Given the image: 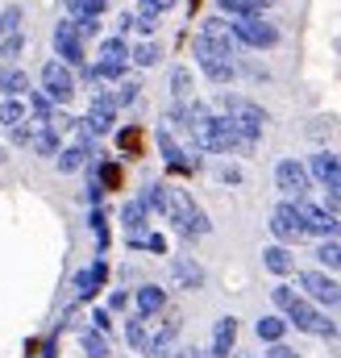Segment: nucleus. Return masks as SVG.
<instances>
[{
    "label": "nucleus",
    "mask_w": 341,
    "mask_h": 358,
    "mask_svg": "<svg viewBox=\"0 0 341 358\" xmlns=\"http://www.w3.org/2000/svg\"><path fill=\"white\" fill-rule=\"evenodd\" d=\"M270 234H275L279 242H300V238H308V234H304V221H300V213H296L291 200H283V204L270 213Z\"/></svg>",
    "instance_id": "nucleus-13"
},
{
    "label": "nucleus",
    "mask_w": 341,
    "mask_h": 358,
    "mask_svg": "<svg viewBox=\"0 0 341 358\" xmlns=\"http://www.w3.org/2000/svg\"><path fill=\"white\" fill-rule=\"evenodd\" d=\"M138 88H142V84H133V80H125V84H121V92L113 96V100H117V108H121V104H133V100H138Z\"/></svg>",
    "instance_id": "nucleus-38"
},
{
    "label": "nucleus",
    "mask_w": 341,
    "mask_h": 358,
    "mask_svg": "<svg viewBox=\"0 0 341 358\" xmlns=\"http://www.w3.org/2000/svg\"><path fill=\"white\" fill-rule=\"evenodd\" d=\"M92 229H96V242L104 246V242H108V225H104V213H100V208L92 213Z\"/></svg>",
    "instance_id": "nucleus-41"
},
{
    "label": "nucleus",
    "mask_w": 341,
    "mask_h": 358,
    "mask_svg": "<svg viewBox=\"0 0 341 358\" xmlns=\"http://www.w3.org/2000/svg\"><path fill=\"white\" fill-rule=\"evenodd\" d=\"M254 329H258V338H262V342H270V346H275V342H283V329H287V321H283V317H262Z\"/></svg>",
    "instance_id": "nucleus-29"
},
{
    "label": "nucleus",
    "mask_w": 341,
    "mask_h": 358,
    "mask_svg": "<svg viewBox=\"0 0 341 358\" xmlns=\"http://www.w3.org/2000/svg\"><path fill=\"white\" fill-rule=\"evenodd\" d=\"M42 92H46L55 104H67V100L75 96V76H71V67L59 63V59H50V63L42 67Z\"/></svg>",
    "instance_id": "nucleus-10"
},
{
    "label": "nucleus",
    "mask_w": 341,
    "mask_h": 358,
    "mask_svg": "<svg viewBox=\"0 0 341 358\" xmlns=\"http://www.w3.org/2000/svg\"><path fill=\"white\" fill-rule=\"evenodd\" d=\"M29 108H34V117H38L42 125H50V121H55V100H50L46 92H34V96H29Z\"/></svg>",
    "instance_id": "nucleus-30"
},
{
    "label": "nucleus",
    "mask_w": 341,
    "mask_h": 358,
    "mask_svg": "<svg viewBox=\"0 0 341 358\" xmlns=\"http://www.w3.org/2000/svg\"><path fill=\"white\" fill-rule=\"evenodd\" d=\"M266 358H300V355H296L291 346H283V342H275V346L266 350Z\"/></svg>",
    "instance_id": "nucleus-44"
},
{
    "label": "nucleus",
    "mask_w": 341,
    "mask_h": 358,
    "mask_svg": "<svg viewBox=\"0 0 341 358\" xmlns=\"http://www.w3.org/2000/svg\"><path fill=\"white\" fill-rule=\"evenodd\" d=\"M55 50H59V63H67V67H84V38H80V29H75L71 17L55 25Z\"/></svg>",
    "instance_id": "nucleus-12"
},
{
    "label": "nucleus",
    "mask_w": 341,
    "mask_h": 358,
    "mask_svg": "<svg viewBox=\"0 0 341 358\" xmlns=\"http://www.w3.org/2000/svg\"><path fill=\"white\" fill-rule=\"evenodd\" d=\"M233 25V38L238 46H250V50H270L279 42V25L275 21H262V17H238L229 21Z\"/></svg>",
    "instance_id": "nucleus-5"
},
{
    "label": "nucleus",
    "mask_w": 341,
    "mask_h": 358,
    "mask_svg": "<svg viewBox=\"0 0 341 358\" xmlns=\"http://www.w3.org/2000/svg\"><path fill=\"white\" fill-rule=\"evenodd\" d=\"M25 121V100H17V96H8L4 104H0V125H8V129H17Z\"/></svg>",
    "instance_id": "nucleus-28"
},
{
    "label": "nucleus",
    "mask_w": 341,
    "mask_h": 358,
    "mask_svg": "<svg viewBox=\"0 0 341 358\" xmlns=\"http://www.w3.org/2000/svg\"><path fill=\"white\" fill-rule=\"evenodd\" d=\"M167 358H200V355H196V350H170Z\"/></svg>",
    "instance_id": "nucleus-47"
},
{
    "label": "nucleus",
    "mask_w": 341,
    "mask_h": 358,
    "mask_svg": "<svg viewBox=\"0 0 341 358\" xmlns=\"http://www.w3.org/2000/svg\"><path fill=\"white\" fill-rule=\"evenodd\" d=\"M84 355L87 358H108V342H104V334L87 329V334H84Z\"/></svg>",
    "instance_id": "nucleus-35"
},
{
    "label": "nucleus",
    "mask_w": 341,
    "mask_h": 358,
    "mask_svg": "<svg viewBox=\"0 0 341 358\" xmlns=\"http://www.w3.org/2000/svg\"><path fill=\"white\" fill-rule=\"evenodd\" d=\"M291 204H296V213H300V221H304V234H308V238L341 242V217H338V213H329V208H321V204H312V200H291Z\"/></svg>",
    "instance_id": "nucleus-4"
},
{
    "label": "nucleus",
    "mask_w": 341,
    "mask_h": 358,
    "mask_svg": "<svg viewBox=\"0 0 341 358\" xmlns=\"http://www.w3.org/2000/svg\"><path fill=\"white\" fill-rule=\"evenodd\" d=\"M150 213H146V204L142 200H129L125 208H121V229H125V242L133 246V250H142V242H146V221Z\"/></svg>",
    "instance_id": "nucleus-15"
},
{
    "label": "nucleus",
    "mask_w": 341,
    "mask_h": 358,
    "mask_svg": "<svg viewBox=\"0 0 341 358\" xmlns=\"http://www.w3.org/2000/svg\"><path fill=\"white\" fill-rule=\"evenodd\" d=\"M133 29H142V34L150 38V34L159 29V17H142V13H133Z\"/></svg>",
    "instance_id": "nucleus-40"
},
{
    "label": "nucleus",
    "mask_w": 341,
    "mask_h": 358,
    "mask_svg": "<svg viewBox=\"0 0 341 358\" xmlns=\"http://www.w3.org/2000/svg\"><path fill=\"white\" fill-rule=\"evenodd\" d=\"M275 0H217V8L233 13V17H262V8H270Z\"/></svg>",
    "instance_id": "nucleus-24"
},
{
    "label": "nucleus",
    "mask_w": 341,
    "mask_h": 358,
    "mask_svg": "<svg viewBox=\"0 0 341 358\" xmlns=\"http://www.w3.org/2000/svg\"><path fill=\"white\" fill-rule=\"evenodd\" d=\"M170 275H175L179 287H204V267L196 259H175L170 263Z\"/></svg>",
    "instance_id": "nucleus-20"
},
{
    "label": "nucleus",
    "mask_w": 341,
    "mask_h": 358,
    "mask_svg": "<svg viewBox=\"0 0 341 358\" xmlns=\"http://www.w3.org/2000/svg\"><path fill=\"white\" fill-rule=\"evenodd\" d=\"M221 179H225V183H242V171H238V167H221Z\"/></svg>",
    "instance_id": "nucleus-46"
},
{
    "label": "nucleus",
    "mask_w": 341,
    "mask_h": 358,
    "mask_svg": "<svg viewBox=\"0 0 341 358\" xmlns=\"http://www.w3.org/2000/svg\"><path fill=\"white\" fill-rule=\"evenodd\" d=\"M125 342H129L133 350H146V317H133V321L125 325Z\"/></svg>",
    "instance_id": "nucleus-34"
},
{
    "label": "nucleus",
    "mask_w": 341,
    "mask_h": 358,
    "mask_svg": "<svg viewBox=\"0 0 341 358\" xmlns=\"http://www.w3.org/2000/svg\"><path fill=\"white\" fill-rule=\"evenodd\" d=\"M221 108H225V117L233 121V129H238V138H242V150H250L258 138H262L266 113L258 108L254 100H246V96H221Z\"/></svg>",
    "instance_id": "nucleus-2"
},
{
    "label": "nucleus",
    "mask_w": 341,
    "mask_h": 358,
    "mask_svg": "<svg viewBox=\"0 0 341 358\" xmlns=\"http://www.w3.org/2000/svg\"><path fill=\"white\" fill-rule=\"evenodd\" d=\"M17 25H21V8H17V4H8V8L0 13V34H4V38H13V34H21Z\"/></svg>",
    "instance_id": "nucleus-36"
},
{
    "label": "nucleus",
    "mask_w": 341,
    "mask_h": 358,
    "mask_svg": "<svg viewBox=\"0 0 341 358\" xmlns=\"http://www.w3.org/2000/svg\"><path fill=\"white\" fill-rule=\"evenodd\" d=\"M275 183H279V192H283L287 200H304V196H308V187H312V176H308V167H304V163L283 159V163L275 167Z\"/></svg>",
    "instance_id": "nucleus-11"
},
{
    "label": "nucleus",
    "mask_w": 341,
    "mask_h": 358,
    "mask_svg": "<svg viewBox=\"0 0 341 358\" xmlns=\"http://www.w3.org/2000/svg\"><path fill=\"white\" fill-rule=\"evenodd\" d=\"M262 267L270 271V275H279V279H283V275H291V267H296V263H291L287 246H266V250H262Z\"/></svg>",
    "instance_id": "nucleus-21"
},
{
    "label": "nucleus",
    "mask_w": 341,
    "mask_h": 358,
    "mask_svg": "<svg viewBox=\"0 0 341 358\" xmlns=\"http://www.w3.org/2000/svg\"><path fill=\"white\" fill-rule=\"evenodd\" d=\"M159 55H163V50H159V42H142V46H133V50H129V59H133L138 67H154V63H159Z\"/></svg>",
    "instance_id": "nucleus-32"
},
{
    "label": "nucleus",
    "mask_w": 341,
    "mask_h": 358,
    "mask_svg": "<svg viewBox=\"0 0 341 358\" xmlns=\"http://www.w3.org/2000/svg\"><path fill=\"white\" fill-rule=\"evenodd\" d=\"M92 325H96V334H108V325H113V321H108V313H104V308H96V313H92Z\"/></svg>",
    "instance_id": "nucleus-43"
},
{
    "label": "nucleus",
    "mask_w": 341,
    "mask_h": 358,
    "mask_svg": "<svg viewBox=\"0 0 341 358\" xmlns=\"http://www.w3.org/2000/svg\"><path fill=\"white\" fill-rule=\"evenodd\" d=\"M159 150H163V159H167L170 171H191V167H196V159H187V155L179 150V142L170 138V129H159Z\"/></svg>",
    "instance_id": "nucleus-17"
},
{
    "label": "nucleus",
    "mask_w": 341,
    "mask_h": 358,
    "mask_svg": "<svg viewBox=\"0 0 341 358\" xmlns=\"http://www.w3.org/2000/svg\"><path fill=\"white\" fill-rule=\"evenodd\" d=\"M29 146H34L42 159H55V155L63 150V142H59V129H55V125H42V121H38V129L29 134Z\"/></svg>",
    "instance_id": "nucleus-18"
},
{
    "label": "nucleus",
    "mask_w": 341,
    "mask_h": 358,
    "mask_svg": "<svg viewBox=\"0 0 341 358\" xmlns=\"http://www.w3.org/2000/svg\"><path fill=\"white\" fill-rule=\"evenodd\" d=\"M104 275H108V267H104V263H92L87 271H80V279H75L80 300H92V296H96V287L104 283Z\"/></svg>",
    "instance_id": "nucleus-22"
},
{
    "label": "nucleus",
    "mask_w": 341,
    "mask_h": 358,
    "mask_svg": "<svg viewBox=\"0 0 341 358\" xmlns=\"http://www.w3.org/2000/svg\"><path fill=\"white\" fill-rule=\"evenodd\" d=\"M142 250H154V255H167V242H163L159 234H146V242H142Z\"/></svg>",
    "instance_id": "nucleus-42"
},
{
    "label": "nucleus",
    "mask_w": 341,
    "mask_h": 358,
    "mask_svg": "<svg viewBox=\"0 0 341 358\" xmlns=\"http://www.w3.org/2000/svg\"><path fill=\"white\" fill-rule=\"evenodd\" d=\"M296 283L308 292L304 300H312V304H341V283L325 271H300Z\"/></svg>",
    "instance_id": "nucleus-9"
},
{
    "label": "nucleus",
    "mask_w": 341,
    "mask_h": 358,
    "mask_svg": "<svg viewBox=\"0 0 341 358\" xmlns=\"http://www.w3.org/2000/svg\"><path fill=\"white\" fill-rule=\"evenodd\" d=\"M200 38H204V42H212V46H217L221 55H229V59L238 55V38H233V25H229L225 17H204V21H200Z\"/></svg>",
    "instance_id": "nucleus-14"
},
{
    "label": "nucleus",
    "mask_w": 341,
    "mask_h": 358,
    "mask_svg": "<svg viewBox=\"0 0 341 358\" xmlns=\"http://www.w3.org/2000/svg\"><path fill=\"white\" fill-rule=\"evenodd\" d=\"M138 200L146 204V213H167V183H146Z\"/></svg>",
    "instance_id": "nucleus-27"
},
{
    "label": "nucleus",
    "mask_w": 341,
    "mask_h": 358,
    "mask_svg": "<svg viewBox=\"0 0 341 358\" xmlns=\"http://www.w3.org/2000/svg\"><path fill=\"white\" fill-rule=\"evenodd\" d=\"M0 92H8V96H25L29 92V76L21 71V67H0Z\"/></svg>",
    "instance_id": "nucleus-23"
},
{
    "label": "nucleus",
    "mask_w": 341,
    "mask_h": 358,
    "mask_svg": "<svg viewBox=\"0 0 341 358\" xmlns=\"http://www.w3.org/2000/svg\"><path fill=\"white\" fill-rule=\"evenodd\" d=\"M167 8H175V0H142V4H138L142 17H163Z\"/></svg>",
    "instance_id": "nucleus-37"
},
{
    "label": "nucleus",
    "mask_w": 341,
    "mask_h": 358,
    "mask_svg": "<svg viewBox=\"0 0 341 358\" xmlns=\"http://www.w3.org/2000/svg\"><path fill=\"white\" fill-rule=\"evenodd\" d=\"M317 263L329 271H341V242H321L317 246Z\"/></svg>",
    "instance_id": "nucleus-31"
},
{
    "label": "nucleus",
    "mask_w": 341,
    "mask_h": 358,
    "mask_svg": "<svg viewBox=\"0 0 341 358\" xmlns=\"http://www.w3.org/2000/svg\"><path fill=\"white\" fill-rule=\"evenodd\" d=\"M21 46H25V38H21V34L4 38V46H0V59H17V55H21Z\"/></svg>",
    "instance_id": "nucleus-39"
},
{
    "label": "nucleus",
    "mask_w": 341,
    "mask_h": 358,
    "mask_svg": "<svg viewBox=\"0 0 341 358\" xmlns=\"http://www.w3.org/2000/svg\"><path fill=\"white\" fill-rule=\"evenodd\" d=\"M270 300H275V308L287 317V325H296L300 334H317V338H333V334H338V329H333V321H329L312 300H304L296 287L279 283V287L270 292Z\"/></svg>",
    "instance_id": "nucleus-1"
},
{
    "label": "nucleus",
    "mask_w": 341,
    "mask_h": 358,
    "mask_svg": "<svg viewBox=\"0 0 341 358\" xmlns=\"http://www.w3.org/2000/svg\"><path fill=\"white\" fill-rule=\"evenodd\" d=\"M191 50H196V63L204 67V76H208L212 84H229V80H233V71H238V67H233V59H229V55H221L212 42L196 38V46H191Z\"/></svg>",
    "instance_id": "nucleus-7"
},
{
    "label": "nucleus",
    "mask_w": 341,
    "mask_h": 358,
    "mask_svg": "<svg viewBox=\"0 0 341 358\" xmlns=\"http://www.w3.org/2000/svg\"><path fill=\"white\" fill-rule=\"evenodd\" d=\"M233 342H238V317H221L212 325V358H229Z\"/></svg>",
    "instance_id": "nucleus-16"
},
{
    "label": "nucleus",
    "mask_w": 341,
    "mask_h": 358,
    "mask_svg": "<svg viewBox=\"0 0 341 358\" xmlns=\"http://www.w3.org/2000/svg\"><path fill=\"white\" fill-rule=\"evenodd\" d=\"M308 176H312L321 187H325V192H329V204H341V155H329V150L312 155Z\"/></svg>",
    "instance_id": "nucleus-8"
},
{
    "label": "nucleus",
    "mask_w": 341,
    "mask_h": 358,
    "mask_svg": "<svg viewBox=\"0 0 341 358\" xmlns=\"http://www.w3.org/2000/svg\"><path fill=\"white\" fill-rule=\"evenodd\" d=\"M87 155H92V146H87V142H75V146L59 150V167H63V171H80L87 163Z\"/></svg>",
    "instance_id": "nucleus-26"
},
{
    "label": "nucleus",
    "mask_w": 341,
    "mask_h": 358,
    "mask_svg": "<svg viewBox=\"0 0 341 358\" xmlns=\"http://www.w3.org/2000/svg\"><path fill=\"white\" fill-rule=\"evenodd\" d=\"M170 92H175V100H187L191 96V71L187 67H175L170 71Z\"/></svg>",
    "instance_id": "nucleus-33"
},
{
    "label": "nucleus",
    "mask_w": 341,
    "mask_h": 358,
    "mask_svg": "<svg viewBox=\"0 0 341 358\" xmlns=\"http://www.w3.org/2000/svg\"><path fill=\"white\" fill-rule=\"evenodd\" d=\"M104 4L108 0H67V13H71V21H100Z\"/></svg>",
    "instance_id": "nucleus-25"
},
{
    "label": "nucleus",
    "mask_w": 341,
    "mask_h": 358,
    "mask_svg": "<svg viewBox=\"0 0 341 358\" xmlns=\"http://www.w3.org/2000/svg\"><path fill=\"white\" fill-rule=\"evenodd\" d=\"M167 221L183 238H204L208 234V217L196 208V200L183 187H167Z\"/></svg>",
    "instance_id": "nucleus-3"
},
{
    "label": "nucleus",
    "mask_w": 341,
    "mask_h": 358,
    "mask_svg": "<svg viewBox=\"0 0 341 358\" xmlns=\"http://www.w3.org/2000/svg\"><path fill=\"white\" fill-rule=\"evenodd\" d=\"M133 300H138V317H146V321H150L154 313H163V308H167V292H163V287H154V283L138 287V296H133Z\"/></svg>",
    "instance_id": "nucleus-19"
},
{
    "label": "nucleus",
    "mask_w": 341,
    "mask_h": 358,
    "mask_svg": "<svg viewBox=\"0 0 341 358\" xmlns=\"http://www.w3.org/2000/svg\"><path fill=\"white\" fill-rule=\"evenodd\" d=\"M125 304H129V296H125V292H113V296H108V308H113V313H121Z\"/></svg>",
    "instance_id": "nucleus-45"
},
{
    "label": "nucleus",
    "mask_w": 341,
    "mask_h": 358,
    "mask_svg": "<svg viewBox=\"0 0 341 358\" xmlns=\"http://www.w3.org/2000/svg\"><path fill=\"white\" fill-rule=\"evenodd\" d=\"M125 67H129V46H125V38H104L100 42V59H96V80H121L125 76Z\"/></svg>",
    "instance_id": "nucleus-6"
}]
</instances>
